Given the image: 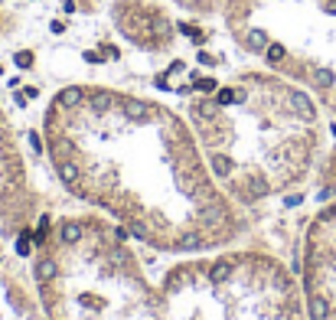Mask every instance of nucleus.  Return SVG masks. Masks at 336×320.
Segmentation results:
<instances>
[{
    "instance_id": "obj_3",
    "label": "nucleus",
    "mask_w": 336,
    "mask_h": 320,
    "mask_svg": "<svg viewBox=\"0 0 336 320\" xmlns=\"http://www.w3.org/2000/svg\"><path fill=\"white\" fill-rule=\"evenodd\" d=\"M33 281L49 320H164L131 232L102 212L59 216L33 235Z\"/></svg>"
},
{
    "instance_id": "obj_6",
    "label": "nucleus",
    "mask_w": 336,
    "mask_h": 320,
    "mask_svg": "<svg viewBox=\"0 0 336 320\" xmlns=\"http://www.w3.org/2000/svg\"><path fill=\"white\" fill-rule=\"evenodd\" d=\"M117 30L141 49H167L173 43V23L150 0H117L111 7Z\"/></svg>"
},
{
    "instance_id": "obj_4",
    "label": "nucleus",
    "mask_w": 336,
    "mask_h": 320,
    "mask_svg": "<svg viewBox=\"0 0 336 320\" xmlns=\"http://www.w3.org/2000/svg\"><path fill=\"white\" fill-rule=\"evenodd\" d=\"M164 320H307L300 284L265 252L189 255L160 278Z\"/></svg>"
},
{
    "instance_id": "obj_2",
    "label": "nucleus",
    "mask_w": 336,
    "mask_h": 320,
    "mask_svg": "<svg viewBox=\"0 0 336 320\" xmlns=\"http://www.w3.org/2000/svg\"><path fill=\"white\" fill-rule=\"evenodd\" d=\"M317 108L300 88L245 72L216 98L189 105V125L212 177L238 206L265 203L300 183L313 157Z\"/></svg>"
},
{
    "instance_id": "obj_9",
    "label": "nucleus",
    "mask_w": 336,
    "mask_h": 320,
    "mask_svg": "<svg viewBox=\"0 0 336 320\" xmlns=\"http://www.w3.org/2000/svg\"><path fill=\"white\" fill-rule=\"evenodd\" d=\"M327 13H333V16H336V0H330V3H327Z\"/></svg>"
},
{
    "instance_id": "obj_8",
    "label": "nucleus",
    "mask_w": 336,
    "mask_h": 320,
    "mask_svg": "<svg viewBox=\"0 0 336 320\" xmlns=\"http://www.w3.org/2000/svg\"><path fill=\"white\" fill-rule=\"evenodd\" d=\"M16 63H20V65H33V56H26V53H20V56H16Z\"/></svg>"
},
{
    "instance_id": "obj_10",
    "label": "nucleus",
    "mask_w": 336,
    "mask_h": 320,
    "mask_svg": "<svg viewBox=\"0 0 336 320\" xmlns=\"http://www.w3.org/2000/svg\"><path fill=\"white\" fill-rule=\"evenodd\" d=\"M0 26H3V16H0Z\"/></svg>"
},
{
    "instance_id": "obj_7",
    "label": "nucleus",
    "mask_w": 336,
    "mask_h": 320,
    "mask_svg": "<svg viewBox=\"0 0 336 320\" xmlns=\"http://www.w3.org/2000/svg\"><path fill=\"white\" fill-rule=\"evenodd\" d=\"M313 82H317L320 88H330L336 78H333V72H330V69H317V72H313Z\"/></svg>"
},
{
    "instance_id": "obj_1",
    "label": "nucleus",
    "mask_w": 336,
    "mask_h": 320,
    "mask_svg": "<svg viewBox=\"0 0 336 320\" xmlns=\"http://www.w3.org/2000/svg\"><path fill=\"white\" fill-rule=\"evenodd\" d=\"M56 180L78 203L164 255L219 252L238 239V203L212 177L189 118L105 85H65L43 115Z\"/></svg>"
},
{
    "instance_id": "obj_5",
    "label": "nucleus",
    "mask_w": 336,
    "mask_h": 320,
    "mask_svg": "<svg viewBox=\"0 0 336 320\" xmlns=\"http://www.w3.org/2000/svg\"><path fill=\"white\" fill-rule=\"evenodd\" d=\"M36 216V190L30 183L26 157L0 108V229L7 235L26 229Z\"/></svg>"
}]
</instances>
